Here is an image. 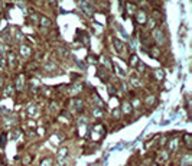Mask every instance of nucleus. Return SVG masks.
<instances>
[{
  "label": "nucleus",
  "instance_id": "f257e3e1",
  "mask_svg": "<svg viewBox=\"0 0 192 166\" xmlns=\"http://www.w3.org/2000/svg\"><path fill=\"white\" fill-rule=\"evenodd\" d=\"M104 136H106V127L101 123H95V124H93L88 128V137L91 140H94V142L101 140Z\"/></svg>",
  "mask_w": 192,
  "mask_h": 166
},
{
  "label": "nucleus",
  "instance_id": "f03ea898",
  "mask_svg": "<svg viewBox=\"0 0 192 166\" xmlns=\"http://www.w3.org/2000/svg\"><path fill=\"white\" fill-rule=\"evenodd\" d=\"M71 110H72V111H75V113L83 114L84 110H85V101H84L81 97L72 98V101H71Z\"/></svg>",
  "mask_w": 192,
  "mask_h": 166
},
{
  "label": "nucleus",
  "instance_id": "7ed1b4c3",
  "mask_svg": "<svg viewBox=\"0 0 192 166\" xmlns=\"http://www.w3.org/2000/svg\"><path fill=\"white\" fill-rule=\"evenodd\" d=\"M67 159H68V147L61 146L59 150L57 152V158H55V160L58 162L59 166H65L67 165Z\"/></svg>",
  "mask_w": 192,
  "mask_h": 166
},
{
  "label": "nucleus",
  "instance_id": "20e7f679",
  "mask_svg": "<svg viewBox=\"0 0 192 166\" xmlns=\"http://www.w3.org/2000/svg\"><path fill=\"white\" fill-rule=\"evenodd\" d=\"M153 38L158 45H165L166 43V35L162 28H159V26L153 28Z\"/></svg>",
  "mask_w": 192,
  "mask_h": 166
},
{
  "label": "nucleus",
  "instance_id": "39448f33",
  "mask_svg": "<svg viewBox=\"0 0 192 166\" xmlns=\"http://www.w3.org/2000/svg\"><path fill=\"white\" fill-rule=\"evenodd\" d=\"M77 3H78V8L84 12V15L91 16L93 13H94V8H93L87 0H77Z\"/></svg>",
  "mask_w": 192,
  "mask_h": 166
},
{
  "label": "nucleus",
  "instance_id": "423d86ee",
  "mask_svg": "<svg viewBox=\"0 0 192 166\" xmlns=\"http://www.w3.org/2000/svg\"><path fill=\"white\" fill-rule=\"evenodd\" d=\"M113 45H114V48H116V52L119 53V55H124V53L127 52V46H126V43L121 41V39L113 38Z\"/></svg>",
  "mask_w": 192,
  "mask_h": 166
},
{
  "label": "nucleus",
  "instance_id": "0eeeda50",
  "mask_svg": "<svg viewBox=\"0 0 192 166\" xmlns=\"http://www.w3.org/2000/svg\"><path fill=\"white\" fill-rule=\"evenodd\" d=\"M168 147H166V150L169 152V153H173V152H176L179 149V137H169L168 139Z\"/></svg>",
  "mask_w": 192,
  "mask_h": 166
},
{
  "label": "nucleus",
  "instance_id": "6e6552de",
  "mask_svg": "<svg viewBox=\"0 0 192 166\" xmlns=\"http://www.w3.org/2000/svg\"><path fill=\"white\" fill-rule=\"evenodd\" d=\"M97 77L100 79H101L103 83H109L110 78H111V75H110V69H106L104 67H98L97 68Z\"/></svg>",
  "mask_w": 192,
  "mask_h": 166
},
{
  "label": "nucleus",
  "instance_id": "1a4fd4ad",
  "mask_svg": "<svg viewBox=\"0 0 192 166\" xmlns=\"http://www.w3.org/2000/svg\"><path fill=\"white\" fill-rule=\"evenodd\" d=\"M169 156H170V153L166 150V149H160V150L158 152V156H156V163L163 165V163H166L169 160Z\"/></svg>",
  "mask_w": 192,
  "mask_h": 166
},
{
  "label": "nucleus",
  "instance_id": "9d476101",
  "mask_svg": "<svg viewBox=\"0 0 192 166\" xmlns=\"http://www.w3.org/2000/svg\"><path fill=\"white\" fill-rule=\"evenodd\" d=\"M23 88H25V77L22 74H18V77L15 78V90L23 91Z\"/></svg>",
  "mask_w": 192,
  "mask_h": 166
},
{
  "label": "nucleus",
  "instance_id": "9b49d317",
  "mask_svg": "<svg viewBox=\"0 0 192 166\" xmlns=\"http://www.w3.org/2000/svg\"><path fill=\"white\" fill-rule=\"evenodd\" d=\"M179 166H192V155L191 153H185L179 158Z\"/></svg>",
  "mask_w": 192,
  "mask_h": 166
},
{
  "label": "nucleus",
  "instance_id": "f8f14e48",
  "mask_svg": "<svg viewBox=\"0 0 192 166\" xmlns=\"http://www.w3.org/2000/svg\"><path fill=\"white\" fill-rule=\"evenodd\" d=\"M75 38H77V41L81 42V43H88V35H87L85 30L77 29V32H75Z\"/></svg>",
  "mask_w": 192,
  "mask_h": 166
},
{
  "label": "nucleus",
  "instance_id": "ddd939ff",
  "mask_svg": "<svg viewBox=\"0 0 192 166\" xmlns=\"http://www.w3.org/2000/svg\"><path fill=\"white\" fill-rule=\"evenodd\" d=\"M120 113L124 114V116H130V114L133 113V107H132V104H130V101H123Z\"/></svg>",
  "mask_w": 192,
  "mask_h": 166
},
{
  "label": "nucleus",
  "instance_id": "4468645a",
  "mask_svg": "<svg viewBox=\"0 0 192 166\" xmlns=\"http://www.w3.org/2000/svg\"><path fill=\"white\" fill-rule=\"evenodd\" d=\"M136 22L139 23V25H144L147 22V15L144 10H139L136 13Z\"/></svg>",
  "mask_w": 192,
  "mask_h": 166
},
{
  "label": "nucleus",
  "instance_id": "2eb2a0df",
  "mask_svg": "<svg viewBox=\"0 0 192 166\" xmlns=\"http://www.w3.org/2000/svg\"><path fill=\"white\" fill-rule=\"evenodd\" d=\"M19 52H20V57L29 58L30 55H32V49H30V46H28V45H20Z\"/></svg>",
  "mask_w": 192,
  "mask_h": 166
},
{
  "label": "nucleus",
  "instance_id": "dca6fc26",
  "mask_svg": "<svg viewBox=\"0 0 192 166\" xmlns=\"http://www.w3.org/2000/svg\"><path fill=\"white\" fill-rule=\"evenodd\" d=\"M93 103H94L95 107H98V108H104V106H106V104H104V101L101 100V97H100L97 93H94V94H93Z\"/></svg>",
  "mask_w": 192,
  "mask_h": 166
},
{
  "label": "nucleus",
  "instance_id": "f3484780",
  "mask_svg": "<svg viewBox=\"0 0 192 166\" xmlns=\"http://www.w3.org/2000/svg\"><path fill=\"white\" fill-rule=\"evenodd\" d=\"M182 142H184L185 147L186 149H191L192 146V136H191V133H185L184 136H182Z\"/></svg>",
  "mask_w": 192,
  "mask_h": 166
},
{
  "label": "nucleus",
  "instance_id": "a211bd4d",
  "mask_svg": "<svg viewBox=\"0 0 192 166\" xmlns=\"http://www.w3.org/2000/svg\"><path fill=\"white\" fill-rule=\"evenodd\" d=\"M6 62L9 64V67L10 68H15V65H16V55L15 52H8V59H6Z\"/></svg>",
  "mask_w": 192,
  "mask_h": 166
},
{
  "label": "nucleus",
  "instance_id": "6ab92c4d",
  "mask_svg": "<svg viewBox=\"0 0 192 166\" xmlns=\"http://www.w3.org/2000/svg\"><path fill=\"white\" fill-rule=\"evenodd\" d=\"M28 114H29L30 117H35V116H38V114H39L38 106H36V104H30V106L28 107Z\"/></svg>",
  "mask_w": 192,
  "mask_h": 166
},
{
  "label": "nucleus",
  "instance_id": "aec40b11",
  "mask_svg": "<svg viewBox=\"0 0 192 166\" xmlns=\"http://www.w3.org/2000/svg\"><path fill=\"white\" fill-rule=\"evenodd\" d=\"M39 166H53V159L51 156L42 158V160L39 162Z\"/></svg>",
  "mask_w": 192,
  "mask_h": 166
},
{
  "label": "nucleus",
  "instance_id": "412c9836",
  "mask_svg": "<svg viewBox=\"0 0 192 166\" xmlns=\"http://www.w3.org/2000/svg\"><path fill=\"white\" fill-rule=\"evenodd\" d=\"M20 136H22V130L20 128H13L10 133V139L12 140H18L20 139Z\"/></svg>",
  "mask_w": 192,
  "mask_h": 166
},
{
  "label": "nucleus",
  "instance_id": "4be33fe9",
  "mask_svg": "<svg viewBox=\"0 0 192 166\" xmlns=\"http://www.w3.org/2000/svg\"><path fill=\"white\" fill-rule=\"evenodd\" d=\"M129 62H130V65H132V67H139V64H140L139 57H137L136 53H132V55H130V59H129Z\"/></svg>",
  "mask_w": 192,
  "mask_h": 166
},
{
  "label": "nucleus",
  "instance_id": "5701e85b",
  "mask_svg": "<svg viewBox=\"0 0 192 166\" xmlns=\"http://www.w3.org/2000/svg\"><path fill=\"white\" fill-rule=\"evenodd\" d=\"M39 22H41V26H42V28H49L51 25H52V23H51V20H49L48 18H46V16H42Z\"/></svg>",
  "mask_w": 192,
  "mask_h": 166
},
{
  "label": "nucleus",
  "instance_id": "b1692460",
  "mask_svg": "<svg viewBox=\"0 0 192 166\" xmlns=\"http://www.w3.org/2000/svg\"><path fill=\"white\" fill-rule=\"evenodd\" d=\"M8 137L9 134L6 132H3L2 134H0V147H4L6 146V142H8Z\"/></svg>",
  "mask_w": 192,
  "mask_h": 166
},
{
  "label": "nucleus",
  "instance_id": "393cba45",
  "mask_svg": "<svg viewBox=\"0 0 192 166\" xmlns=\"http://www.w3.org/2000/svg\"><path fill=\"white\" fill-rule=\"evenodd\" d=\"M154 101H156V97H154V95H149V97L144 100V106L150 107V106H153L154 104Z\"/></svg>",
  "mask_w": 192,
  "mask_h": 166
},
{
  "label": "nucleus",
  "instance_id": "a878e982",
  "mask_svg": "<svg viewBox=\"0 0 192 166\" xmlns=\"http://www.w3.org/2000/svg\"><path fill=\"white\" fill-rule=\"evenodd\" d=\"M93 116H94L95 118H101L103 117V108L94 107V108H93Z\"/></svg>",
  "mask_w": 192,
  "mask_h": 166
},
{
  "label": "nucleus",
  "instance_id": "bb28decb",
  "mask_svg": "<svg viewBox=\"0 0 192 166\" xmlns=\"http://www.w3.org/2000/svg\"><path fill=\"white\" fill-rule=\"evenodd\" d=\"M154 78L159 79V81H162V79L165 78V72H163L162 69H156V71H154Z\"/></svg>",
  "mask_w": 192,
  "mask_h": 166
},
{
  "label": "nucleus",
  "instance_id": "cd10ccee",
  "mask_svg": "<svg viewBox=\"0 0 192 166\" xmlns=\"http://www.w3.org/2000/svg\"><path fill=\"white\" fill-rule=\"evenodd\" d=\"M127 12L130 13V15H134V12H136V6L132 3H127Z\"/></svg>",
  "mask_w": 192,
  "mask_h": 166
},
{
  "label": "nucleus",
  "instance_id": "c85d7f7f",
  "mask_svg": "<svg viewBox=\"0 0 192 166\" xmlns=\"http://www.w3.org/2000/svg\"><path fill=\"white\" fill-rule=\"evenodd\" d=\"M30 162H32V158H30L29 155H26L25 158H23V160H22V165H23V166H28Z\"/></svg>",
  "mask_w": 192,
  "mask_h": 166
},
{
  "label": "nucleus",
  "instance_id": "c756f323",
  "mask_svg": "<svg viewBox=\"0 0 192 166\" xmlns=\"http://www.w3.org/2000/svg\"><path fill=\"white\" fill-rule=\"evenodd\" d=\"M43 68H45L46 71H52V69H55L57 67H55V64H52V62H48V64L43 65Z\"/></svg>",
  "mask_w": 192,
  "mask_h": 166
},
{
  "label": "nucleus",
  "instance_id": "7c9ffc66",
  "mask_svg": "<svg viewBox=\"0 0 192 166\" xmlns=\"http://www.w3.org/2000/svg\"><path fill=\"white\" fill-rule=\"evenodd\" d=\"M15 38H16V41H18V42H22V39H23V33L20 32V30H16Z\"/></svg>",
  "mask_w": 192,
  "mask_h": 166
},
{
  "label": "nucleus",
  "instance_id": "2f4dec72",
  "mask_svg": "<svg viewBox=\"0 0 192 166\" xmlns=\"http://www.w3.org/2000/svg\"><path fill=\"white\" fill-rule=\"evenodd\" d=\"M107 91H109V94H110V95H114V94H116V87H114V85H109Z\"/></svg>",
  "mask_w": 192,
  "mask_h": 166
},
{
  "label": "nucleus",
  "instance_id": "473e14b6",
  "mask_svg": "<svg viewBox=\"0 0 192 166\" xmlns=\"http://www.w3.org/2000/svg\"><path fill=\"white\" fill-rule=\"evenodd\" d=\"M49 110H51V111H57V110H58V104L55 101L51 103V104H49Z\"/></svg>",
  "mask_w": 192,
  "mask_h": 166
},
{
  "label": "nucleus",
  "instance_id": "72a5a7b5",
  "mask_svg": "<svg viewBox=\"0 0 192 166\" xmlns=\"http://www.w3.org/2000/svg\"><path fill=\"white\" fill-rule=\"evenodd\" d=\"M12 94H13V90H12V85H8V87H6V95H9V97H10Z\"/></svg>",
  "mask_w": 192,
  "mask_h": 166
},
{
  "label": "nucleus",
  "instance_id": "f704fd0d",
  "mask_svg": "<svg viewBox=\"0 0 192 166\" xmlns=\"http://www.w3.org/2000/svg\"><path fill=\"white\" fill-rule=\"evenodd\" d=\"M3 87H4V77L0 74V90H2Z\"/></svg>",
  "mask_w": 192,
  "mask_h": 166
},
{
  "label": "nucleus",
  "instance_id": "c9c22d12",
  "mask_svg": "<svg viewBox=\"0 0 192 166\" xmlns=\"http://www.w3.org/2000/svg\"><path fill=\"white\" fill-rule=\"evenodd\" d=\"M0 166H8L6 165V162H4V159H3V156L0 155Z\"/></svg>",
  "mask_w": 192,
  "mask_h": 166
},
{
  "label": "nucleus",
  "instance_id": "e433bc0d",
  "mask_svg": "<svg viewBox=\"0 0 192 166\" xmlns=\"http://www.w3.org/2000/svg\"><path fill=\"white\" fill-rule=\"evenodd\" d=\"M77 64H78V67H79V68H85V65H84V62H81V61H78V62H77Z\"/></svg>",
  "mask_w": 192,
  "mask_h": 166
},
{
  "label": "nucleus",
  "instance_id": "4c0bfd02",
  "mask_svg": "<svg viewBox=\"0 0 192 166\" xmlns=\"http://www.w3.org/2000/svg\"><path fill=\"white\" fill-rule=\"evenodd\" d=\"M136 3H142V2H144V0H134Z\"/></svg>",
  "mask_w": 192,
  "mask_h": 166
},
{
  "label": "nucleus",
  "instance_id": "58836bf2",
  "mask_svg": "<svg viewBox=\"0 0 192 166\" xmlns=\"http://www.w3.org/2000/svg\"><path fill=\"white\" fill-rule=\"evenodd\" d=\"M137 166H147V165H144V163H140V165H137Z\"/></svg>",
  "mask_w": 192,
  "mask_h": 166
}]
</instances>
